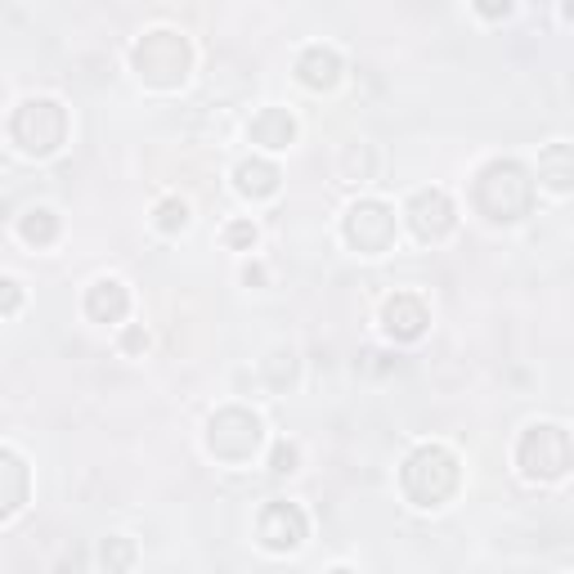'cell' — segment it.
Instances as JSON below:
<instances>
[{
	"mask_svg": "<svg viewBox=\"0 0 574 574\" xmlns=\"http://www.w3.org/2000/svg\"><path fill=\"white\" fill-rule=\"evenodd\" d=\"M476 211L493 224H512L521 216H529L534 207V180L521 162L512 158H499V162H489L480 175H476Z\"/></svg>",
	"mask_w": 574,
	"mask_h": 574,
	"instance_id": "cell-1",
	"label": "cell"
},
{
	"mask_svg": "<svg viewBox=\"0 0 574 574\" xmlns=\"http://www.w3.org/2000/svg\"><path fill=\"white\" fill-rule=\"evenodd\" d=\"M139 82L158 86V90H175L188 82V68H194V50H188V36L171 32V27H158L135 41V54H131Z\"/></svg>",
	"mask_w": 574,
	"mask_h": 574,
	"instance_id": "cell-2",
	"label": "cell"
},
{
	"mask_svg": "<svg viewBox=\"0 0 574 574\" xmlns=\"http://www.w3.org/2000/svg\"><path fill=\"white\" fill-rule=\"evenodd\" d=\"M400 485L408 493V503L417 508H440L444 499H453L457 489V457L444 444H423L404 457Z\"/></svg>",
	"mask_w": 574,
	"mask_h": 574,
	"instance_id": "cell-3",
	"label": "cell"
},
{
	"mask_svg": "<svg viewBox=\"0 0 574 574\" xmlns=\"http://www.w3.org/2000/svg\"><path fill=\"white\" fill-rule=\"evenodd\" d=\"M68 135V112L54 99H27L10 118V139L27 158H50Z\"/></svg>",
	"mask_w": 574,
	"mask_h": 574,
	"instance_id": "cell-4",
	"label": "cell"
},
{
	"mask_svg": "<svg viewBox=\"0 0 574 574\" xmlns=\"http://www.w3.org/2000/svg\"><path fill=\"white\" fill-rule=\"evenodd\" d=\"M516 463L529 480H561L570 467H574V444L561 427L552 423H539V427H529L516 444Z\"/></svg>",
	"mask_w": 574,
	"mask_h": 574,
	"instance_id": "cell-5",
	"label": "cell"
},
{
	"mask_svg": "<svg viewBox=\"0 0 574 574\" xmlns=\"http://www.w3.org/2000/svg\"><path fill=\"white\" fill-rule=\"evenodd\" d=\"M265 431H260V417L247 408H220L211 423H207V449L224 463H247V457L260 449Z\"/></svg>",
	"mask_w": 574,
	"mask_h": 574,
	"instance_id": "cell-6",
	"label": "cell"
},
{
	"mask_svg": "<svg viewBox=\"0 0 574 574\" xmlns=\"http://www.w3.org/2000/svg\"><path fill=\"white\" fill-rule=\"evenodd\" d=\"M346 243L377 256L395 243V211L387 203H355L346 211Z\"/></svg>",
	"mask_w": 574,
	"mask_h": 574,
	"instance_id": "cell-7",
	"label": "cell"
},
{
	"mask_svg": "<svg viewBox=\"0 0 574 574\" xmlns=\"http://www.w3.org/2000/svg\"><path fill=\"white\" fill-rule=\"evenodd\" d=\"M404 216H408V229L423 243H440L453 229V220H457V211H453L444 188H423V194H413L408 207H404Z\"/></svg>",
	"mask_w": 574,
	"mask_h": 574,
	"instance_id": "cell-8",
	"label": "cell"
},
{
	"mask_svg": "<svg viewBox=\"0 0 574 574\" xmlns=\"http://www.w3.org/2000/svg\"><path fill=\"white\" fill-rule=\"evenodd\" d=\"M256 529H260V544L270 552H292V548H301V539H305V529H310V525H305V512L296 503L279 499V503H270L260 512Z\"/></svg>",
	"mask_w": 574,
	"mask_h": 574,
	"instance_id": "cell-9",
	"label": "cell"
},
{
	"mask_svg": "<svg viewBox=\"0 0 574 574\" xmlns=\"http://www.w3.org/2000/svg\"><path fill=\"white\" fill-rule=\"evenodd\" d=\"M427 323H431L427 305L413 292H400V296H391L387 305H381V328H387L395 341H417L427 332Z\"/></svg>",
	"mask_w": 574,
	"mask_h": 574,
	"instance_id": "cell-10",
	"label": "cell"
},
{
	"mask_svg": "<svg viewBox=\"0 0 574 574\" xmlns=\"http://www.w3.org/2000/svg\"><path fill=\"white\" fill-rule=\"evenodd\" d=\"M126 310H131V292H126L118 279L90 283V292H86V315H90L95 323H122Z\"/></svg>",
	"mask_w": 574,
	"mask_h": 574,
	"instance_id": "cell-11",
	"label": "cell"
},
{
	"mask_svg": "<svg viewBox=\"0 0 574 574\" xmlns=\"http://www.w3.org/2000/svg\"><path fill=\"white\" fill-rule=\"evenodd\" d=\"M539 180L552 194H574V148L570 144H548L539 152Z\"/></svg>",
	"mask_w": 574,
	"mask_h": 574,
	"instance_id": "cell-12",
	"label": "cell"
},
{
	"mask_svg": "<svg viewBox=\"0 0 574 574\" xmlns=\"http://www.w3.org/2000/svg\"><path fill=\"white\" fill-rule=\"evenodd\" d=\"M296 72H301V82L310 90H328V86H337V76H341V59L328 46H310L296 59Z\"/></svg>",
	"mask_w": 574,
	"mask_h": 574,
	"instance_id": "cell-13",
	"label": "cell"
},
{
	"mask_svg": "<svg viewBox=\"0 0 574 574\" xmlns=\"http://www.w3.org/2000/svg\"><path fill=\"white\" fill-rule=\"evenodd\" d=\"M27 499V467L19 453H0V516H14Z\"/></svg>",
	"mask_w": 574,
	"mask_h": 574,
	"instance_id": "cell-14",
	"label": "cell"
},
{
	"mask_svg": "<svg viewBox=\"0 0 574 574\" xmlns=\"http://www.w3.org/2000/svg\"><path fill=\"white\" fill-rule=\"evenodd\" d=\"M292 135H296V122H292L288 108H260V112H256L252 139H256L260 148H288Z\"/></svg>",
	"mask_w": 574,
	"mask_h": 574,
	"instance_id": "cell-15",
	"label": "cell"
},
{
	"mask_svg": "<svg viewBox=\"0 0 574 574\" xmlns=\"http://www.w3.org/2000/svg\"><path fill=\"white\" fill-rule=\"evenodd\" d=\"M279 167L274 162H265V158H252V162H243L239 171H234V188L243 198H270V194H279Z\"/></svg>",
	"mask_w": 574,
	"mask_h": 574,
	"instance_id": "cell-16",
	"label": "cell"
},
{
	"mask_svg": "<svg viewBox=\"0 0 574 574\" xmlns=\"http://www.w3.org/2000/svg\"><path fill=\"white\" fill-rule=\"evenodd\" d=\"M19 234H23L32 247H46V243L59 239V220H54V211H46V207H32V211L19 220Z\"/></svg>",
	"mask_w": 574,
	"mask_h": 574,
	"instance_id": "cell-17",
	"label": "cell"
},
{
	"mask_svg": "<svg viewBox=\"0 0 574 574\" xmlns=\"http://www.w3.org/2000/svg\"><path fill=\"white\" fill-rule=\"evenodd\" d=\"M99 557H103V570L108 574H126L135 565V544L118 534V539H103V552Z\"/></svg>",
	"mask_w": 574,
	"mask_h": 574,
	"instance_id": "cell-18",
	"label": "cell"
},
{
	"mask_svg": "<svg viewBox=\"0 0 574 574\" xmlns=\"http://www.w3.org/2000/svg\"><path fill=\"white\" fill-rule=\"evenodd\" d=\"M152 216H158V229H162V234H180V229L188 224V207H184L180 198L158 203V211H152Z\"/></svg>",
	"mask_w": 574,
	"mask_h": 574,
	"instance_id": "cell-19",
	"label": "cell"
},
{
	"mask_svg": "<svg viewBox=\"0 0 574 574\" xmlns=\"http://www.w3.org/2000/svg\"><path fill=\"white\" fill-rule=\"evenodd\" d=\"M265 377H270V387H288V381L296 377V359H292V351H274L270 359H265Z\"/></svg>",
	"mask_w": 574,
	"mask_h": 574,
	"instance_id": "cell-20",
	"label": "cell"
},
{
	"mask_svg": "<svg viewBox=\"0 0 574 574\" xmlns=\"http://www.w3.org/2000/svg\"><path fill=\"white\" fill-rule=\"evenodd\" d=\"M224 243L229 247H252L256 243V224L252 220H234V224L224 229Z\"/></svg>",
	"mask_w": 574,
	"mask_h": 574,
	"instance_id": "cell-21",
	"label": "cell"
},
{
	"mask_svg": "<svg viewBox=\"0 0 574 574\" xmlns=\"http://www.w3.org/2000/svg\"><path fill=\"white\" fill-rule=\"evenodd\" d=\"M296 457H301V453H296V444H288V440H283V444H274L270 467H274L279 476H283V472H296Z\"/></svg>",
	"mask_w": 574,
	"mask_h": 574,
	"instance_id": "cell-22",
	"label": "cell"
},
{
	"mask_svg": "<svg viewBox=\"0 0 574 574\" xmlns=\"http://www.w3.org/2000/svg\"><path fill=\"white\" fill-rule=\"evenodd\" d=\"M144 346H148V332H144V328H126V332H122V351L135 355V351H144Z\"/></svg>",
	"mask_w": 574,
	"mask_h": 574,
	"instance_id": "cell-23",
	"label": "cell"
},
{
	"mask_svg": "<svg viewBox=\"0 0 574 574\" xmlns=\"http://www.w3.org/2000/svg\"><path fill=\"white\" fill-rule=\"evenodd\" d=\"M480 14H485V19H508L512 5H508V0H503V5H480Z\"/></svg>",
	"mask_w": 574,
	"mask_h": 574,
	"instance_id": "cell-24",
	"label": "cell"
},
{
	"mask_svg": "<svg viewBox=\"0 0 574 574\" xmlns=\"http://www.w3.org/2000/svg\"><path fill=\"white\" fill-rule=\"evenodd\" d=\"M19 310V283H5V315Z\"/></svg>",
	"mask_w": 574,
	"mask_h": 574,
	"instance_id": "cell-25",
	"label": "cell"
},
{
	"mask_svg": "<svg viewBox=\"0 0 574 574\" xmlns=\"http://www.w3.org/2000/svg\"><path fill=\"white\" fill-rule=\"evenodd\" d=\"M243 279H247V283H260V279H265V270H256V265H247V270H243Z\"/></svg>",
	"mask_w": 574,
	"mask_h": 574,
	"instance_id": "cell-26",
	"label": "cell"
},
{
	"mask_svg": "<svg viewBox=\"0 0 574 574\" xmlns=\"http://www.w3.org/2000/svg\"><path fill=\"white\" fill-rule=\"evenodd\" d=\"M332 574H355V570H346V565H337V570H332Z\"/></svg>",
	"mask_w": 574,
	"mask_h": 574,
	"instance_id": "cell-27",
	"label": "cell"
},
{
	"mask_svg": "<svg viewBox=\"0 0 574 574\" xmlns=\"http://www.w3.org/2000/svg\"><path fill=\"white\" fill-rule=\"evenodd\" d=\"M565 19H570V23H574V5H565Z\"/></svg>",
	"mask_w": 574,
	"mask_h": 574,
	"instance_id": "cell-28",
	"label": "cell"
}]
</instances>
